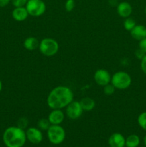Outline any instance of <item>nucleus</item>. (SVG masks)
Here are the masks:
<instances>
[{
	"mask_svg": "<svg viewBox=\"0 0 146 147\" xmlns=\"http://www.w3.org/2000/svg\"><path fill=\"white\" fill-rule=\"evenodd\" d=\"M47 136L49 142L54 145L62 143L66 137V132L60 125H51L47 131Z\"/></svg>",
	"mask_w": 146,
	"mask_h": 147,
	"instance_id": "obj_5",
	"label": "nucleus"
},
{
	"mask_svg": "<svg viewBox=\"0 0 146 147\" xmlns=\"http://www.w3.org/2000/svg\"><path fill=\"white\" fill-rule=\"evenodd\" d=\"M140 137L136 134H130L125 138L126 147H137L140 145Z\"/></svg>",
	"mask_w": 146,
	"mask_h": 147,
	"instance_id": "obj_17",
	"label": "nucleus"
},
{
	"mask_svg": "<svg viewBox=\"0 0 146 147\" xmlns=\"http://www.w3.org/2000/svg\"><path fill=\"white\" fill-rule=\"evenodd\" d=\"M136 24H136L135 20L132 18V17H129L125 19L124 22H123V27H124L125 30H127V31L130 32L133 28H134Z\"/></svg>",
	"mask_w": 146,
	"mask_h": 147,
	"instance_id": "obj_18",
	"label": "nucleus"
},
{
	"mask_svg": "<svg viewBox=\"0 0 146 147\" xmlns=\"http://www.w3.org/2000/svg\"><path fill=\"white\" fill-rule=\"evenodd\" d=\"M139 48L146 54V37L139 41Z\"/></svg>",
	"mask_w": 146,
	"mask_h": 147,
	"instance_id": "obj_26",
	"label": "nucleus"
},
{
	"mask_svg": "<svg viewBox=\"0 0 146 147\" xmlns=\"http://www.w3.org/2000/svg\"><path fill=\"white\" fill-rule=\"evenodd\" d=\"M108 144L110 147H125V138L122 134L115 132L110 135L108 139Z\"/></svg>",
	"mask_w": 146,
	"mask_h": 147,
	"instance_id": "obj_12",
	"label": "nucleus"
},
{
	"mask_svg": "<svg viewBox=\"0 0 146 147\" xmlns=\"http://www.w3.org/2000/svg\"><path fill=\"white\" fill-rule=\"evenodd\" d=\"M143 143H144L145 146L146 147V135L144 136V138H143Z\"/></svg>",
	"mask_w": 146,
	"mask_h": 147,
	"instance_id": "obj_29",
	"label": "nucleus"
},
{
	"mask_svg": "<svg viewBox=\"0 0 146 147\" xmlns=\"http://www.w3.org/2000/svg\"><path fill=\"white\" fill-rule=\"evenodd\" d=\"M11 0H0V7H5L11 2Z\"/></svg>",
	"mask_w": 146,
	"mask_h": 147,
	"instance_id": "obj_28",
	"label": "nucleus"
},
{
	"mask_svg": "<svg viewBox=\"0 0 146 147\" xmlns=\"http://www.w3.org/2000/svg\"><path fill=\"white\" fill-rule=\"evenodd\" d=\"M75 7V1L74 0H67L64 4V8L65 10L68 12L72 11Z\"/></svg>",
	"mask_w": 146,
	"mask_h": 147,
	"instance_id": "obj_22",
	"label": "nucleus"
},
{
	"mask_svg": "<svg viewBox=\"0 0 146 147\" xmlns=\"http://www.w3.org/2000/svg\"><path fill=\"white\" fill-rule=\"evenodd\" d=\"M3 142L7 147H22L27 142L26 131L18 126H10L4 131Z\"/></svg>",
	"mask_w": 146,
	"mask_h": 147,
	"instance_id": "obj_2",
	"label": "nucleus"
},
{
	"mask_svg": "<svg viewBox=\"0 0 146 147\" xmlns=\"http://www.w3.org/2000/svg\"><path fill=\"white\" fill-rule=\"evenodd\" d=\"M24 47L29 51H33L39 47L40 41L35 37H29L24 41Z\"/></svg>",
	"mask_w": 146,
	"mask_h": 147,
	"instance_id": "obj_15",
	"label": "nucleus"
},
{
	"mask_svg": "<svg viewBox=\"0 0 146 147\" xmlns=\"http://www.w3.org/2000/svg\"><path fill=\"white\" fill-rule=\"evenodd\" d=\"M117 13L120 17L125 19L133 13V7L127 1H121L117 6Z\"/></svg>",
	"mask_w": 146,
	"mask_h": 147,
	"instance_id": "obj_11",
	"label": "nucleus"
},
{
	"mask_svg": "<svg viewBox=\"0 0 146 147\" xmlns=\"http://www.w3.org/2000/svg\"></svg>",
	"mask_w": 146,
	"mask_h": 147,
	"instance_id": "obj_32",
	"label": "nucleus"
},
{
	"mask_svg": "<svg viewBox=\"0 0 146 147\" xmlns=\"http://www.w3.org/2000/svg\"><path fill=\"white\" fill-rule=\"evenodd\" d=\"M11 16L16 21L23 22L27 20L29 17V14L25 7H14L11 12Z\"/></svg>",
	"mask_w": 146,
	"mask_h": 147,
	"instance_id": "obj_14",
	"label": "nucleus"
},
{
	"mask_svg": "<svg viewBox=\"0 0 146 147\" xmlns=\"http://www.w3.org/2000/svg\"><path fill=\"white\" fill-rule=\"evenodd\" d=\"M140 69L143 73L146 75V55L140 60Z\"/></svg>",
	"mask_w": 146,
	"mask_h": 147,
	"instance_id": "obj_25",
	"label": "nucleus"
},
{
	"mask_svg": "<svg viewBox=\"0 0 146 147\" xmlns=\"http://www.w3.org/2000/svg\"><path fill=\"white\" fill-rule=\"evenodd\" d=\"M25 7L29 15L34 17H40L46 11V4L42 0H28Z\"/></svg>",
	"mask_w": 146,
	"mask_h": 147,
	"instance_id": "obj_6",
	"label": "nucleus"
},
{
	"mask_svg": "<svg viewBox=\"0 0 146 147\" xmlns=\"http://www.w3.org/2000/svg\"><path fill=\"white\" fill-rule=\"evenodd\" d=\"M130 32L134 40L140 41L146 37V27L143 24H136Z\"/></svg>",
	"mask_w": 146,
	"mask_h": 147,
	"instance_id": "obj_13",
	"label": "nucleus"
},
{
	"mask_svg": "<svg viewBox=\"0 0 146 147\" xmlns=\"http://www.w3.org/2000/svg\"><path fill=\"white\" fill-rule=\"evenodd\" d=\"M1 90H2V82L0 80V93H1Z\"/></svg>",
	"mask_w": 146,
	"mask_h": 147,
	"instance_id": "obj_30",
	"label": "nucleus"
},
{
	"mask_svg": "<svg viewBox=\"0 0 146 147\" xmlns=\"http://www.w3.org/2000/svg\"><path fill=\"white\" fill-rule=\"evenodd\" d=\"M37 126L38 129H40L41 131H47L48 130V129L50 128V126H51L50 121L47 119H44V118H42V119H40V120L37 121Z\"/></svg>",
	"mask_w": 146,
	"mask_h": 147,
	"instance_id": "obj_19",
	"label": "nucleus"
},
{
	"mask_svg": "<svg viewBox=\"0 0 146 147\" xmlns=\"http://www.w3.org/2000/svg\"><path fill=\"white\" fill-rule=\"evenodd\" d=\"M137 123L142 129L146 131V111H143L139 114L137 117Z\"/></svg>",
	"mask_w": 146,
	"mask_h": 147,
	"instance_id": "obj_20",
	"label": "nucleus"
},
{
	"mask_svg": "<svg viewBox=\"0 0 146 147\" xmlns=\"http://www.w3.org/2000/svg\"><path fill=\"white\" fill-rule=\"evenodd\" d=\"M38 48L43 55L46 57H52L58 53L60 45L58 42L54 39L46 37L40 42Z\"/></svg>",
	"mask_w": 146,
	"mask_h": 147,
	"instance_id": "obj_3",
	"label": "nucleus"
},
{
	"mask_svg": "<svg viewBox=\"0 0 146 147\" xmlns=\"http://www.w3.org/2000/svg\"><path fill=\"white\" fill-rule=\"evenodd\" d=\"M110 83L115 89L125 90L131 85L132 78L127 72L117 71L112 76Z\"/></svg>",
	"mask_w": 146,
	"mask_h": 147,
	"instance_id": "obj_4",
	"label": "nucleus"
},
{
	"mask_svg": "<svg viewBox=\"0 0 146 147\" xmlns=\"http://www.w3.org/2000/svg\"><path fill=\"white\" fill-rule=\"evenodd\" d=\"M65 115L62 109H52L47 116L51 125H60L64 120Z\"/></svg>",
	"mask_w": 146,
	"mask_h": 147,
	"instance_id": "obj_10",
	"label": "nucleus"
},
{
	"mask_svg": "<svg viewBox=\"0 0 146 147\" xmlns=\"http://www.w3.org/2000/svg\"><path fill=\"white\" fill-rule=\"evenodd\" d=\"M74 100V93L69 87L58 86L50 92L47 104L50 109H62Z\"/></svg>",
	"mask_w": 146,
	"mask_h": 147,
	"instance_id": "obj_1",
	"label": "nucleus"
},
{
	"mask_svg": "<svg viewBox=\"0 0 146 147\" xmlns=\"http://www.w3.org/2000/svg\"><path fill=\"white\" fill-rule=\"evenodd\" d=\"M27 140L33 144H39L43 140V134L37 127H29L25 131Z\"/></svg>",
	"mask_w": 146,
	"mask_h": 147,
	"instance_id": "obj_8",
	"label": "nucleus"
},
{
	"mask_svg": "<svg viewBox=\"0 0 146 147\" xmlns=\"http://www.w3.org/2000/svg\"><path fill=\"white\" fill-rule=\"evenodd\" d=\"M83 111H84L82 108L80 101L77 100H72L66 107V115L69 119L72 120H77L81 117Z\"/></svg>",
	"mask_w": 146,
	"mask_h": 147,
	"instance_id": "obj_7",
	"label": "nucleus"
},
{
	"mask_svg": "<svg viewBox=\"0 0 146 147\" xmlns=\"http://www.w3.org/2000/svg\"><path fill=\"white\" fill-rule=\"evenodd\" d=\"M103 88H104L103 91H104V93L106 96H112L115 93V88L111 83L106 85Z\"/></svg>",
	"mask_w": 146,
	"mask_h": 147,
	"instance_id": "obj_21",
	"label": "nucleus"
},
{
	"mask_svg": "<svg viewBox=\"0 0 146 147\" xmlns=\"http://www.w3.org/2000/svg\"><path fill=\"white\" fill-rule=\"evenodd\" d=\"M111 75L104 69H98L94 74V80L98 86L104 87L111 82Z\"/></svg>",
	"mask_w": 146,
	"mask_h": 147,
	"instance_id": "obj_9",
	"label": "nucleus"
},
{
	"mask_svg": "<svg viewBox=\"0 0 146 147\" xmlns=\"http://www.w3.org/2000/svg\"><path fill=\"white\" fill-rule=\"evenodd\" d=\"M145 16H146V6H145Z\"/></svg>",
	"mask_w": 146,
	"mask_h": 147,
	"instance_id": "obj_31",
	"label": "nucleus"
},
{
	"mask_svg": "<svg viewBox=\"0 0 146 147\" xmlns=\"http://www.w3.org/2000/svg\"><path fill=\"white\" fill-rule=\"evenodd\" d=\"M82 108L84 111H90L95 108L96 102L93 98L90 97H84L80 101Z\"/></svg>",
	"mask_w": 146,
	"mask_h": 147,
	"instance_id": "obj_16",
	"label": "nucleus"
},
{
	"mask_svg": "<svg viewBox=\"0 0 146 147\" xmlns=\"http://www.w3.org/2000/svg\"><path fill=\"white\" fill-rule=\"evenodd\" d=\"M28 120L24 117H21L17 121V126L22 129H25L28 126Z\"/></svg>",
	"mask_w": 146,
	"mask_h": 147,
	"instance_id": "obj_23",
	"label": "nucleus"
},
{
	"mask_svg": "<svg viewBox=\"0 0 146 147\" xmlns=\"http://www.w3.org/2000/svg\"><path fill=\"white\" fill-rule=\"evenodd\" d=\"M28 0H11V2L14 7H25Z\"/></svg>",
	"mask_w": 146,
	"mask_h": 147,
	"instance_id": "obj_24",
	"label": "nucleus"
},
{
	"mask_svg": "<svg viewBox=\"0 0 146 147\" xmlns=\"http://www.w3.org/2000/svg\"><path fill=\"white\" fill-rule=\"evenodd\" d=\"M135 57H137V58L141 60V59L144 57L145 55L146 54L143 51V50H141L140 48H138L137 50H136L135 53Z\"/></svg>",
	"mask_w": 146,
	"mask_h": 147,
	"instance_id": "obj_27",
	"label": "nucleus"
}]
</instances>
